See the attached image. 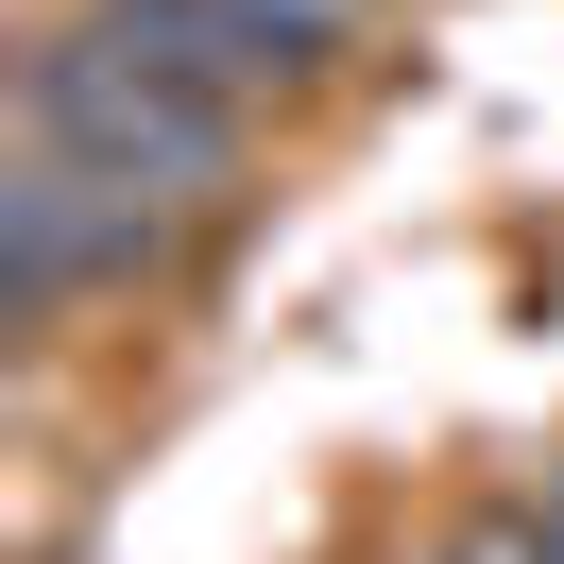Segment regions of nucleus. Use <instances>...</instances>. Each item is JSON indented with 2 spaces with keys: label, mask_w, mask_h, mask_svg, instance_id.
<instances>
[{
  "label": "nucleus",
  "mask_w": 564,
  "mask_h": 564,
  "mask_svg": "<svg viewBox=\"0 0 564 564\" xmlns=\"http://www.w3.org/2000/svg\"><path fill=\"white\" fill-rule=\"evenodd\" d=\"M154 257V206H120L104 172H69V154H18L0 172V291H18V325H52L69 291L138 274Z\"/></svg>",
  "instance_id": "f03ea898"
},
{
  "label": "nucleus",
  "mask_w": 564,
  "mask_h": 564,
  "mask_svg": "<svg viewBox=\"0 0 564 564\" xmlns=\"http://www.w3.org/2000/svg\"><path fill=\"white\" fill-rule=\"evenodd\" d=\"M18 154H69L120 206L172 223V206H206L223 154H240V86H223L154 0H104V18L35 35V69H18Z\"/></svg>",
  "instance_id": "f257e3e1"
},
{
  "label": "nucleus",
  "mask_w": 564,
  "mask_h": 564,
  "mask_svg": "<svg viewBox=\"0 0 564 564\" xmlns=\"http://www.w3.org/2000/svg\"><path fill=\"white\" fill-rule=\"evenodd\" d=\"M154 18H172L223 86H308V69H343V18H359V0H154Z\"/></svg>",
  "instance_id": "7ed1b4c3"
},
{
  "label": "nucleus",
  "mask_w": 564,
  "mask_h": 564,
  "mask_svg": "<svg viewBox=\"0 0 564 564\" xmlns=\"http://www.w3.org/2000/svg\"><path fill=\"white\" fill-rule=\"evenodd\" d=\"M445 564H547V547H530V530H496V547H445Z\"/></svg>",
  "instance_id": "20e7f679"
}]
</instances>
